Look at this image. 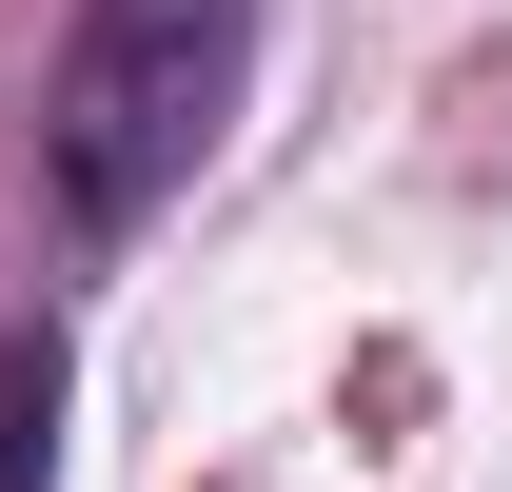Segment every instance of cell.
Here are the masks:
<instances>
[{"instance_id": "cell-1", "label": "cell", "mask_w": 512, "mask_h": 492, "mask_svg": "<svg viewBox=\"0 0 512 492\" xmlns=\"http://www.w3.org/2000/svg\"><path fill=\"white\" fill-rule=\"evenodd\" d=\"M237 40H256V0H79L60 99H40V158L79 217H138L197 158V119L237 99Z\"/></svg>"}, {"instance_id": "cell-2", "label": "cell", "mask_w": 512, "mask_h": 492, "mask_svg": "<svg viewBox=\"0 0 512 492\" xmlns=\"http://www.w3.org/2000/svg\"><path fill=\"white\" fill-rule=\"evenodd\" d=\"M40 473H60V355L0 335V492H40Z\"/></svg>"}]
</instances>
